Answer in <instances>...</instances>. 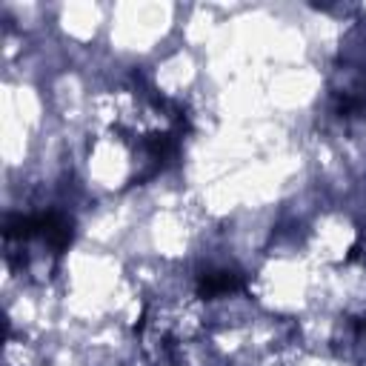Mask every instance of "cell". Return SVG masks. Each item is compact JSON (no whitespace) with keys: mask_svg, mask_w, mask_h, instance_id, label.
Here are the masks:
<instances>
[{"mask_svg":"<svg viewBox=\"0 0 366 366\" xmlns=\"http://www.w3.org/2000/svg\"><path fill=\"white\" fill-rule=\"evenodd\" d=\"M241 286V278L232 275V272H212L200 280V295L212 298V295H220V292H232Z\"/></svg>","mask_w":366,"mask_h":366,"instance_id":"1","label":"cell"}]
</instances>
